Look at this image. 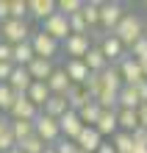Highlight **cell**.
I'll return each instance as SVG.
<instances>
[{
    "instance_id": "obj_1",
    "label": "cell",
    "mask_w": 147,
    "mask_h": 153,
    "mask_svg": "<svg viewBox=\"0 0 147 153\" xmlns=\"http://www.w3.org/2000/svg\"><path fill=\"white\" fill-rule=\"evenodd\" d=\"M114 36H117L119 42H122L128 50H131L133 45L144 36V22H142V17H139V14H133V11H128V14L122 17V22L117 25Z\"/></svg>"
},
{
    "instance_id": "obj_2",
    "label": "cell",
    "mask_w": 147,
    "mask_h": 153,
    "mask_svg": "<svg viewBox=\"0 0 147 153\" xmlns=\"http://www.w3.org/2000/svg\"><path fill=\"white\" fill-rule=\"evenodd\" d=\"M33 134H36V137H39L47 148H53V145L61 139V125H58L56 117H50V114L42 111V114L33 120Z\"/></svg>"
},
{
    "instance_id": "obj_3",
    "label": "cell",
    "mask_w": 147,
    "mask_h": 153,
    "mask_svg": "<svg viewBox=\"0 0 147 153\" xmlns=\"http://www.w3.org/2000/svg\"><path fill=\"white\" fill-rule=\"evenodd\" d=\"M28 42H31V48H33V53H36V59H47V61H53V59L61 53V42H56L53 36H47L42 28L33 31Z\"/></svg>"
},
{
    "instance_id": "obj_4",
    "label": "cell",
    "mask_w": 147,
    "mask_h": 153,
    "mask_svg": "<svg viewBox=\"0 0 147 153\" xmlns=\"http://www.w3.org/2000/svg\"><path fill=\"white\" fill-rule=\"evenodd\" d=\"M31 25L25 22V20H6L3 25H0V39L8 42L14 48V45H22V42H28L31 39Z\"/></svg>"
},
{
    "instance_id": "obj_5",
    "label": "cell",
    "mask_w": 147,
    "mask_h": 153,
    "mask_svg": "<svg viewBox=\"0 0 147 153\" xmlns=\"http://www.w3.org/2000/svg\"><path fill=\"white\" fill-rule=\"evenodd\" d=\"M125 14H128L125 6L117 3V0H111V3H103V6H100V28H103V33H114L117 25L122 22Z\"/></svg>"
},
{
    "instance_id": "obj_6",
    "label": "cell",
    "mask_w": 147,
    "mask_h": 153,
    "mask_svg": "<svg viewBox=\"0 0 147 153\" xmlns=\"http://www.w3.org/2000/svg\"><path fill=\"white\" fill-rule=\"evenodd\" d=\"M97 48L103 50V56L108 59V64H119V61L128 56V48L114 36V33H103L100 42H97Z\"/></svg>"
},
{
    "instance_id": "obj_7",
    "label": "cell",
    "mask_w": 147,
    "mask_h": 153,
    "mask_svg": "<svg viewBox=\"0 0 147 153\" xmlns=\"http://www.w3.org/2000/svg\"><path fill=\"white\" fill-rule=\"evenodd\" d=\"M117 70H119V75H122V84H125V86H139L142 81H144V67H142L133 56H125V59L117 64Z\"/></svg>"
},
{
    "instance_id": "obj_8",
    "label": "cell",
    "mask_w": 147,
    "mask_h": 153,
    "mask_svg": "<svg viewBox=\"0 0 147 153\" xmlns=\"http://www.w3.org/2000/svg\"><path fill=\"white\" fill-rule=\"evenodd\" d=\"M42 31L47 33V36H53L56 42H64V39L72 33V31H69V17H64L61 11H56L53 17H47V20L42 22Z\"/></svg>"
},
{
    "instance_id": "obj_9",
    "label": "cell",
    "mask_w": 147,
    "mask_h": 153,
    "mask_svg": "<svg viewBox=\"0 0 147 153\" xmlns=\"http://www.w3.org/2000/svg\"><path fill=\"white\" fill-rule=\"evenodd\" d=\"M61 50L67 53L69 59H83L86 53L92 50V33H83V36H78V33H69V36L61 42Z\"/></svg>"
},
{
    "instance_id": "obj_10",
    "label": "cell",
    "mask_w": 147,
    "mask_h": 153,
    "mask_svg": "<svg viewBox=\"0 0 147 153\" xmlns=\"http://www.w3.org/2000/svg\"><path fill=\"white\" fill-rule=\"evenodd\" d=\"M39 114H42V109H36V106L28 100V95H17L11 111H8V117H11V120H28V123H33Z\"/></svg>"
},
{
    "instance_id": "obj_11",
    "label": "cell",
    "mask_w": 147,
    "mask_h": 153,
    "mask_svg": "<svg viewBox=\"0 0 147 153\" xmlns=\"http://www.w3.org/2000/svg\"><path fill=\"white\" fill-rule=\"evenodd\" d=\"M58 125H61V137H64V139H72V142H75V139L81 137V131L86 128V125L81 123L78 111H72V109L64 114V117H58Z\"/></svg>"
},
{
    "instance_id": "obj_12",
    "label": "cell",
    "mask_w": 147,
    "mask_h": 153,
    "mask_svg": "<svg viewBox=\"0 0 147 153\" xmlns=\"http://www.w3.org/2000/svg\"><path fill=\"white\" fill-rule=\"evenodd\" d=\"M64 73H67V78L72 81V86H83L86 78H89V67L83 64V59H67Z\"/></svg>"
},
{
    "instance_id": "obj_13",
    "label": "cell",
    "mask_w": 147,
    "mask_h": 153,
    "mask_svg": "<svg viewBox=\"0 0 147 153\" xmlns=\"http://www.w3.org/2000/svg\"><path fill=\"white\" fill-rule=\"evenodd\" d=\"M56 11H58V6L53 3V0H28V17H33V20H39V22H44Z\"/></svg>"
},
{
    "instance_id": "obj_14",
    "label": "cell",
    "mask_w": 147,
    "mask_h": 153,
    "mask_svg": "<svg viewBox=\"0 0 147 153\" xmlns=\"http://www.w3.org/2000/svg\"><path fill=\"white\" fill-rule=\"evenodd\" d=\"M75 142H78V148H81V150H86V153H97V148L103 145V137L97 134V128L86 125V128L81 131V137H78Z\"/></svg>"
},
{
    "instance_id": "obj_15",
    "label": "cell",
    "mask_w": 147,
    "mask_h": 153,
    "mask_svg": "<svg viewBox=\"0 0 147 153\" xmlns=\"http://www.w3.org/2000/svg\"><path fill=\"white\" fill-rule=\"evenodd\" d=\"M25 70H28V75H31L33 81H42V84H47V78L53 75V70H56V67H53V61H47V59H33Z\"/></svg>"
},
{
    "instance_id": "obj_16",
    "label": "cell",
    "mask_w": 147,
    "mask_h": 153,
    "mask_svg": "<svg viewBox=\"0 0 147 153\" xmlns=\"http://www.w3.org/2000/svg\"><path fill=\"white\" fill-rule=\"evenodd\" d=\"M31 84H33V78L28 75V70H25V67H14L11 78H8V86H11L17 95H28Z\"/></svg>"
},
{
    "instance_id": "obj_17",
    "label": "cell",
    "mask_w": 147,
    "mask_h": 153,
    "mask_svg": "<svg viewBox=\"0 0 147 153\" xmlns=\"http://www.w3.org/2000/svg\"><path fill=\"white\" fill-rule=\"evenodd\" d=\"M97 134L100 137H114V134L119 131V120H117V109H111V111H103L100 114V120H97Z\"/></svg>"
},
{
    "instance_id": "obj_18",
    "label": "cell",
    "mask_w": 147,
    "mask_h": 153,
    "mask_svg": "<svg viewBox=\"0 0 147 153\" xmlns=\"http://www.w3.org/2000/svg\"><path fill=\"white\" fill-rule=\"evenodd\" d=\"M47 89H50V92L53 95H67L69 92V89H72V81L67 78V73H64V67L58 70H53V75L47 78Z\"/></svg>"
},
{
    "instance_id": "obj_19",
    "label": "cell",
    "mask_w": 147,
    "mask_h": 153,
    "mask_svg": "<svg viewBox=\"0 0 147 153\" xmlns=\"http://www.w3.org/2000/svg\"><path fill=\"white\" fill-rule=\"evenodd\" d=\"M33 59H36V53H33V48H31V42L14 45V50H11V64H14V67H28Z\"/></svg>"
},
{
    "instance_id": "obj_20",
    "label": "cell",
    "mask_w": 147,
    "mask_h": 153,
    "mask_svg": "<svg viewBox=\"0 0 147 153\" xmlns=\"http://www.w3.org/2000/svg\"><path fill=\"white\" fill-rule=\"evenodd\" d=\"M53 97V92L47 89V84H42V81H33L31 89H28V100L36 106V109H44V103H47Z\"/></svg>"
},
{
    "instance_id": "obj_21",
    "label": "cell",
    "mask_w": 147,
    "mask_h": 153,
    "mask_svg": "<svg viewBox=\"0 0 147 153\" xmlns=\"http://www.w3.org/2000/svg\"><path fill=\"white\" fill-rule=\"evenodd\" d=\"M83 64L89 67V73H103V70L108 67V59L103 56V50H100L97 45H92V50L83 56Z\"/></svg>"
},
{
    "instance_id": "obj_22",
    "label": "cell",
    "mask_w": 147,
    "mask_h": 153,
    "mask_svg": "<svg viewBox=\"0 0 147 153\" xmlns=\"http://www.w3.org/2000/svg\"><path fill=\"white\" fill-rule=\"evenodd\" d=\"M117 120H119V131H125V134H133L139 128V114H136V109H117Z\"/></svg>"
},
{
    "instance_id": "obj_23",
    "label": "cell",
    "mask_w": 147,
    "mask_h": 153,
    "mask_svg": "<svg viewBox=\"0 0 147 153\" xmlns=\"http://www.w3.org/2000/svg\"><path fill=\"white\" fill-rule=\"evenodd\" d=\"M100 78H103V89H111V92H119L125 84H122V75H119L117 64H108L103 73H100Z\"/></svg>"
},
{
    "instance_id": "obj_24",
    "label": "cell",
    "mask_w": 147,
    "mask_h": 153,
    "mask_svg": "<svg viewBox=\"0 0 147 153\" xmlns=\"http://www.w3.org/2000/svg\"><path fill=\"white\" fill-rule=\"evenodd\" d=\"M42 111H44V114H50V117H56V120H58V117H64V114L69 111V103H67V97H64V95H53L50 100L44 103V109H42Z\"/></svg>"
},
{
    "instance_id": "obj_25",
    "label": "cell",
    "mask_w": 147,
    "mask_h": 153,
    "mask_svg": "<svg viewBox=\"0 0 147 153\" xmlns=\"http://www.w3.org/2000/svg\"><path fill=\"white\" fill-rule=\"evenodd\" d=\"M100 114H103V109H100V103H97V100H89V103L83 106V109L78 111L81 123H83V125H92V128H95V125H97Z\"/></svg>"
},
{
    "instance_id": "obj_26",
    "label": "cell",
    "mask_w": 147,
    "mask_h": 153,
    "mask_svg": "<svg viewBox=\"0 0 147 153\" xmlns=\"http://www.w3.org/2000/svg\"><path fill=\"white\" fill-rule=\"evenodd\" d=\"M64 97H67V103H69V109H72V111H81V109H83V106L92 100V97L86 95V89H83V86H72Z\"/></svg>"
},
{
    "instance_id": "obj_27",
    "label": "cell",
    "mask_w": 147,
    "mask_h": 153,
    "mask_svg": "<svg viewBox=\"0 0 147 153\" xmlns=\"http://www.w3.org/2000/svg\"><path fill=\"white\" fill-rule=\"evenodd\" d=\"M142 100H139V92L136 86H122L119 89V109H139Z\"/></svg>"
},
{
    "instance_id": "obj_28",
    "label": "cell",
    "mask_w": 147,
    "mask_h": 153,
    "mask_svg": "<svg viewBox=\"0 0 147 153\" xmlns=\"http://www.w3.org/2000/svg\"><path fill=\"white\" fill-rule=\"evenodd\" d=\"M8 125H11V134H14L17 145H20L22 139L33 137V123H28V120H8Z\"/></svg>"
},
{
    "instance_id": "obj_29",
    "label": "cell",
    "mask_w": 147,
    "mask_h": 153,
    "mask_svg": "<svg viewBox=\"0 0 147 153\" xmlns=\"http://www.w3.org/2000/svg\"><path fill=\"white\" fill-rule=\"evenodd\" d=\"M111 145H114L117 153H133V137L125 134V131H117L111 137Z\"/></svg>"
},
{
    "instance_id": "obj_30",
    "label": "cell",
    "mask_w": 147,
    "mask_h": 153,
    "mask_svg": "<svg viewBox=\"0 0 147 153\" xmlns=\"http://www.w3.org/2000/svg\"><path fill=\"white\" fill-rule=\"evenodd\" d=\"M100 6H103V3H86L83 11H81V17H83L86 25H89V31L92 28H100Z\"/></svg>"
},
{
    "instance_id": "obj_31",
    "label": "cell",
    "mask_w": 147,
    "mask_h": 153,
    "mask_svg": "<svg viewBox=\"0 0 147 153\" xmlns=\"http://www.w3.org/2000/svg\"><path fill=\"white\" fill-rule=\"evenodd\" d=\"M83 89H86V95L92 97V100H97V95L103 92V78H100V73H89Z\"/></svg>"
},
{
    "instance_id": "obj_32",
    "label": "cell",
    "mask_w": 147,
    "mask_h": 153,
    "mask_svg": "<svg viewBox=\"0 0 147 153\" xmlns=\"http://www.w3.org/2000/svg\"><path fill=\"white\" fill-rule=\"evenodd\" d=\"M58 11L64 14V17H75V14H81V11H83V0H58Z\"/></svg>"
},
{
    "instance_id": "obj_33",
    "label": "cell",
    "mask_w": 147,
    "mask_h": 153,
    "mask_svg": "<svg viewBox=\"0 0 147 153\" xmlns=\"http://www.w3.org/2000/svg\"><path fill=\"white\" fill-rule=\"evenodd\" d=\"M14 100H17V92L8 84H0V111H11Z\"/></svg>"
},
{
    "instance_id": "obj_34",
    "label": "cell",
    "mask_w": 147,
    "mask_h": 153,
    "mask_svg": "<svg viewBox=\"0 0 147 153\" xmlns=\"http://www.w3.org/2000/svg\"><path fill=\"white\" fill-rule=\"evenodd\" d=\"M17 148H20L22 153H44V148H47V145H44V142H42V139H39V137H36V134H33V137L22 139V142H20V145H17Z\"/></svg>"
},
{
    "instance_id": "obj_35",
    "label": "cell",
    "mask_w": 147,
    "mask_h": 153,
    "mask_svg": "<svg viewBox=\"0 0 147 153\" xmlns=\"http://www.w3.org/2000/svg\"><path fill=\"white\" fill-rule=\"evenodd\" d=\"M128 56H133L136 61H139V64H147V36H142L139 42H136L133 48L128 50Z\"/></svg>"
},
{
    "instance_id": "obj_36",
    "label": "cell",
    "mask_w": 147,
    "mask_h": 153,
    "mask_svg": "<svg viewBox=\"0 0 147 153\" xmlns=\"http://www.w3.org/2000/svg\"><path fill=\"white\" fill-rule=\"evenodd\" d=\"M11 20L28 22V0H11Z\"/></svg>"
},
{
    "instance_id": "obj_37",
    "label": "cell",
    "mask_w": 147,
    "mask_h": 153,
    "mask_svg": "<svg viewBox=\"0 0 147 153\" xmlns=\"http://www.w3.org/2000/svg\"><path fill=\"white\" fill-rule=\"evenodd\" d=\"M53 148H56V153H78L81 148H78V142H72V139H58L56 142V145H53Z\"/></svg>"
},
{
    "instance_id": "obj_38",
    "label": "cell",
    "mask_w": 147,
    "mask_h": 153,
    "mask_svg": "<svg viewBox=\"0 0 147 153\" xmlns=\"http://www.w3.org/2000/svg\"><path fill=\"white\" fill-rule=\"evenodd\" d=\"M131 137H133V145L136 148H147V128H136Z\"/></svg>"
},
{
    "instance_id": "obj_39",
    "label": "cell",
    "mask_w": 147,
    "mask_h": 153,
    "mask_svg": "<svg viewBox=\"0 0 147 153\" xmlns=\"http://www.w3.org/2000/svg\"><path fill=\"white\" fill-rule=\"evenodd\" d=\"M11 73H14V64H11V61H0V84H8Z\"/></svg>"
},
{
    "instance_id": "obj_40",
    "label": "cell",
    "mask_w": 147,
    "mask_h": 153,
    "mask_svg": "<svg viewBox=\"0 0 147 153\" xmlns=\"http://www.w3.org/2000/svg\"><path fill=\"white\" fill-rule=\"evenodd\" d=\"M11 20V0H0V25Z\"/></svg>"
},
{
    "instance_id": "obj_41",
    "label": "cell",
    "mask_w": 147,
    "mask_h": 153,
    "mask_svg": "<svg viewBox=\"0 0 147 153\" xmlns=\"http://www.w3.org/2000/svg\"><path fill=\"white\" fill-rule=\"evenodd\" d=\"M11 45H8V42H3V39H0V61H11Z\"/></svg>"
},
{
    "instance_id": "obj_42",
    "label": "cell",
    "mask_w": 147,
    "mask_h": 153,
    "mask_svg": "<svg viewBox=\"0 0 147 153\" xmlns=\"http://www.w3.org/2000/svg\"><path fill=\"white\" fill-rule=\"evenodd\" d=\"M136 114H139V128H147V103H142L136 109Z\"/></svg>"
},
{
    "instance_id": "obj_43",
    "label": "cell",
    "mask_w": 147,
    "mask_h": 153,
    "mask_svg": "<svg viewBox=\"0 0 147 153\" xmlns=\"http://www.w3.org/2000/svg\"><path fill=\"white\" fill-rule=\"evenodd\" d=\"M136 92H139V100H142V103H147V81H142V84L136 86Z\"/></svg>"
},
{
    "instance_id": "obj_44",
    "label": "cell",
    "mask_w": 147,
    "mask_h": 153,
    "mask_svg": "<svg viewBox=\"0 0 147 153\" xmlns=\"http://www.w3.org/2000/svg\"><path fill=\"white\" fill-rule=\"evenodd\" d=\"M97 153H117V150H114V145H111V142H103V145L97 148Z\"/></svg>"
},
{
    "instance_id": "obj_45",
    "label": "cell",
    "mask_w": 147,
    "mask_h": 153,
    "mask_svg": "<svg viewBox=\"0 0 147 153\" xmlns=\"http://www.w3.org/2000/svg\"><path fill=\"white\" fill-rule=\"evenodd\" d=\"M6 131H8V120H3V117H0V137H3Z\"/></svg>"
},
{
    "instance_id": "obj_46",
    "label": "cell",
    "mask_w": 147,
    "mask_h": 153,
    "mask_svg": "<svg viewBox=\"0 0 147 153\" xmlns=\"http://www.w3.org/2000/svg\"><path fill=\"white\" fill-rule=\"evenodd\" d=\"M44 153H56V148H44Z\"/></svg>"
},
{
    "instance_id": "obj_47",
    "label": "cell",
    "mask_w": 147,
    "mask_h": 153,
    "mask_svg": "<svg viewBox=\"0 0 147 153\" xmlns=\"http://www.w3.org/2000/svg\"><path fill=\"white\" fill-rule=\"evenodd\" d=\"M8 153H22V150H20V148H14V150H8Z\"/></svg>"
},
{
    "instance_id": "obj_48",
    "label": "cell",
    "mask_w": 147,
    "mask_h": 153,
    "mask_svg": "<svg viewBox=\"0 0 147 153\" xmlns=\"http://www.w3.org/2000/svg\"><path fill=\"white\" fill-rule=\"evenodd\" d=\"M142 67H144V81H147V64H142Z\"/></svg>"
},
{
    "instance_id": "obj_49",
    "label": "cell",
    "mask_w": 147,
    "mask_h": 153,
    "mask_svg": "<svg viewBox=\"0 0 147 153\" xmlns=\"http://www.w3.org/2000/svg\"><path fill=\"white\" fill-rule=\"evenodd\" d=\"M144 36H147V25H144Z\"/></svg>"
},
{
    "instance_id": "obj_50",
    "label": "cell",
    "mask_w": 147,
    "mask_h": 153,
    "mask_svg": "<svg viewBox=\"0 0 147 153\" xmlns=\"http://www.w3.org/2000/svg\"><path fill=\"white\" fill-rule=\"evenodd\" d=\"M78 153H86V150H78Z\"/></svg>"
}]
</instances>
